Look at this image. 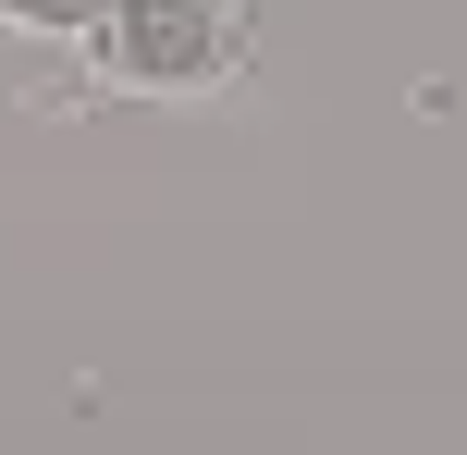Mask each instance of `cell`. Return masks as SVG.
<instances>
[{"label": "cell", "instance_id": "2", "mask_svg": "<svg viewBox=\"0 0 467 455\" xmlns=\"http://www.w3.org/2000/svg\"><path fill=\"white\" fill-rule=\"evenodd\" d=\"M0 25H13V37H87V25H99V0H0Z\"/></svg>", "mask_w": 467, "mask_h": 455}, {"label": "cell", "instance_id": "1", "mask_svg": "<svg viewBox=\"0 0 467 455\" xmlns=\"http://www.w3.org/2000/svg\"><path fill=\"white\" fill-rule=\"evenodd\" d=\"M74 49H87V87L111 98H222L258 62V13L246 0H99Z\"/></svg>", "mask_w": 467, "mask_h": 455}]
</instances>
